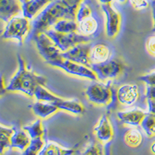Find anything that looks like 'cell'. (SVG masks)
I'll use <instances>...</instances> for the list:
<instances>
[{
    "mask_svg": "<svg viewBox=\"0 0 155 155\" xmlns=\"http://www.w3.org/2000/svg\"><path fill=\"white\" fill-rule=\"evenodd\" d=\"M78 23V32L88 37L95 34L99 29V23L97 19L92 16L83 19L82 21Z\"/></svg>",
    "mask_w": 155,
    "mask_h": 155,
    "instance_id": "21",
    "label": "cell"
},
{
    "mask_svg": "<svg viewBox=\"0 0 155 155\" xmlns=\"http://www.w3.org/2000/svg\"><path fill=\"white\" fill-rule=\"evenodd\" d=\"M145 95L147 99H155V85H147Z\"/></svg>",
    "mask_w": 155,
    "mask_h": 155,
    "instance_id": "34",
    "label": "cell"
},
{
    "mask_svg": "<svg viewBox=\"0 0 155 155\" xmlns=\"http://www.w3.org/2000/svg\"><path fill=\"white\" fill-rule=\"evenodd\" d=\"M99 1L102 4H110L113 0H99Z\"/></svg>",
    "mask_w": 155,
    "mask_h": 155,
    "instance_id": "38",
    "label": "cell"
},
{
    "mask_svg": "<svg viewBox=\"0 0 155 155\" xmlns=\"http://www.w3.org/2000/svg\"><path fill=\"white\" fill-rule=\"evenodd\" d=\"M31 109L34 114L41 119H46L58 111V108L53 102L37 101L32 105Z\"/></svg>",
    "mask_w": 155,
    "mask_h": 155,
    "instance_id": "16",
    "label": "cell"
},
{
    "mask_svg": "<svg viewBox=\"0 0 155 155\" xmlns=\"http://www.w3.org/2000/svg\"><path fill=\"white\" fill-rule=\"evenodd\" d=\"M146 49L149 54L155 57V35L151 36L147 40Z\"/></svg>",
    "mask_w": 155,
    "mask_h": 155,
    "instance_id": "32",
    "label": "cell"
},
{
    "mask_svg": "<svg viewBox=\"0 0 155 155\" xmlns=\"http://www.w3.org/2000/svg\"><path fill=\"white\" fill-rule=\"evenodd\" d=\"M146 113L140 109H134L127 111H120L117 113V117L124 124L130 127H138L141 124Z\"/></svg>",
    "mask_w": 155,
    "mask_h": 155,
    "instance_id": "14",
    "label": "cell"
},
{
    "mask_svg": "<svg viewBox=\"0 0 155 155\" xmlns=\"http://www.w3.org/2000/svg\"><path fill=\"white\" fill-rule=\"evenodd\" d=\"M151 5V9H152V17H153V30L155 31V5L153 4L150 3Z\"/></svg>",
    "mask_w": 155,
    "mask_h": 155,
    "instance_id": "36",
    "label": "cell"
},
{
    "mask_svg": "<svg viewBox=\"0 0 155 155\" xmlns=\"http://www.w3.org/2000/svg\"><path fill=\"white\" fill-rule=\"evenodd\" d=\"M31 30L30 19L25 16H16L7 23L2 34V38L5 40H16L22 45L25 39L28 37Z\"/></svg>",
    "mask_w": 155,
    "mask_h": 155,
    "instance_id": "3",
    "label": "cell"
},
{
    "mask_svg": "<svg viewBox=\"0 0 155 155\" xmlns=\"http://www.w3.org/2000/svg\"><path fill=\"white\" fill-rule=\"evenodd\" d=\"M33 41L35 42L40 55L48 64L63 59L61 56V51L44 32L36 35Z\"/></svg>",
    "mask_w": 155,
    "mask_h": 155,
    "instance_id": "6",
    "label": "cell"
},
{
    "mask_svg": "<svg viewBox=\"0 0 155 155\" xmlns=\"http://www.w3.org/2000/svg\"><path fill=\"white\" fill-rule=\"evenodd\" d=\"M81 155H103L102 147L95 142H92L86 147Z\"/></svg>",
    "mask_w": 155,
    "mask_h": 155,
    "instance_id": "30",
    "label": "cell"
},
{
    "mask_svg": "<svg viewBox=\"0 0 155 155\" xmlns=\"http://www.w3.org/2000/svg\"><path fill=\"white\" fill-rule=\"evenodd\" d=\"M148 113L155 116V99H147Z\"/></svg>",
    "mask_w": 155,
    "mask_h": 155,
    "instance_id": "35",
    "label": "cell"
},
{
    "mask_svg": "<svg viewBox=\"0 0 155 155\" xmlns=\"http://www.w3.org/2000/svg\"><path fill=\"white\" fill-rule=\"evenodd\" d=\"M34 97L37 101H42V102H55L61 99L60 97L57 96L54 94L48 91L45 86L40 85L37 88L34 93Z\"/></svg>",
    "mask_w": 155,
    "mask_h": 155,
    "instance_id": "25",
    "label": "cell"
},
{
    "mask_svg": "<svg viewBox=\"0 0 155 155\" xmlns=\"http://www.w3.org/2000/svg\"><path fill=\"white\" fill-rule=\"evenodd\" d=\"M87 99L90 102L97 106H108L112 103L114 98V92L110 85L94 81L85 91Z\"/></svg>",
    "mask_w": 155,
    "mask_h": 155,
    "instance_id": "4",
    "label": "cell"
},
{
    "mask_svg": "<svg viewBox=\"0 0 155 155\" xmlns=\"http://www.w3.org/2000/svg\"><path fill=\"white\" fill-rule=\"evenodd\" d=\"M5 88H6V86H5L4 78H2V93H3L4 92H6V91H5Z\"/></svg>",
    "mask_w": 155,
    "mask_h": 155,
    "instance_id": "39",
    "label": "cell"
},
{
    "mask_svg": "<svg viewBox=\"0 0 155 155\" xmlns=\"http://www.w3.org/2000/svg\"><path fill=\"white\" fill-rule=\"evenodd\" d=\"M150 0H130V3L137 10H142L147 8Z\"/></svg>",
    "mask_w": 155,
    "mask_h": 155,
    "instance_id": "31",
    "label": "cell"
},
{
    "mask_svg": "<svg viewBox=\"0 0 155 155\" xmlns=\"http://www.w3.org/2000/svg\"><path fill=\"white\" fill-rule=\"evenodd\" d=\"M150 151H151L152 153L155 154V141L152 143L151 146H150Z\"/></svg>",
    "mask_w": 155,
    "mask_h": 155,
    "instance_id": "40",
    "label": "cell"
},
{
    "mask_svg": "<svg viewBox=\"0 0 155 155\" xmlns=\"http://www.w3.org/2000/svg\"><path fill=\"white\" fill-rule=\"evenodd\" d=\"M94 134L97 140L102 143L107 144L113 137V129L107 115H102L94 128Z\"/></svg>",
    "mask_w": 155,
    "mask_h": 155,
    "instance_id": "12",
    "label": "cell"
},
{
    "mask_svg": "<svg viewBox=\"0 0 155 155\" xmlns=\"http://www.w3.org/2000/svg\"><path fill=\"white\" fill-rule=\"evenodd\" d=\"M92 8L90 7L89 5L87 2H85V0H83L79 5V7H78L77 12H76V21L79 23V22L82 21L83 19L92 16Z\"/></svg>",
    "mask_w": 155,
    "mask_h": 155,
    "instance_id": "29",
    "label": "cell"
},
{
    "mask_svg": "<svg viewBox=\"0 0 155 155\" xmlns=\"http://www.w3.org/2000/svg\"><path fill=\"white\" fill-rule=\"evenodd\" d=\"M140 95V88L135 84H125L116 91V100L120 105L131 106L137 102Z\"/></svg>",
    "mask_w": 155,
    "mask_h": 155,
    "instance_id": "11",
    "label": "cell"
},
{
    "mask_svg": "<svg viewBox=\"0 0 155 155\" xmlns=\"http://www.w3.org/2000/svg\"><path fill=\"white\" fill-rule=\"evenodd\" d=\"M139 80L148 85H155V71L139 77Z\"/></svg>",
    "mask_w": 155,
    "mask_h": 155,
    "instance_id": "33",
    "label": "cell"
},
{
    "mask_svg": "<svg viewBox=\"0 0 155 155\" xmlns=\"http://www.w3.org/2000/svg\"><path fill=\"white\" fill-rule=\"evenodd\" d=\"M53 30L61 34L74 33L78 30V23L76 20L72 19H61L54 25Z\"/></svg>",
    "mask_w": 155,
    "mask_h": 155,
    "instance_id": "23",
    "label": "cell"
},
{
    "mask_svg": "<svg viewBox=\"0 0 155 155\" xmlns=\"http://www.w3.org/2000/svg\"><path fill=\"white\" fill-rule=\"evenodd\" d=\"M83 0H54L44 8L31 23L27 40L33 41L40 33L49 30L61 19L76 20V12Z\"/></svg>",
    "mask_w": 155,
    "mask_h": 155,
    "instance_id": "1",
    "label": "cell"
},
{
    "mask_svg": "<svg viewBox=\"0 0 155 155\" xmlns=\"http://www.w3.org/2000/svg\"><path fill=\"white\" fill-rule=\"evenodd\" d=\"M18 69L12 76L5 88L6 92L19 91L30 97L34 96L37 88L40 85L45 86L47 78L39 75L27 67L24 59L20 54H17Z\"/></svg>",
    "mask_w": 155,
    "mask_h": 155,
    "instance_id": "2",
    "label": "cell"
},
{
    "mask_svg": "<svg viewBox=\"0 0 155 155\" xmlns=\"http://www.w3.org/2000/svg\"><path fill=\"white\" fill-rule=\"evenodd\" d=\"M143 130L148 137L155 136V116L150 113H147L140 124Z\"/></svg>",
    "mask_w": 155,
    "mask_h": 155,
    "instance_id": "27",
    "label": "cell"
},
{
    "mask_svg": "<svg viewBox=\"0 0 155 155\" xmlns=\"http://www.w3.org/2000/svg\"><path fill=\"white\" fill-rule=\"evenodd\" d=\"M54 0H30L23 3V16L29 19H34Z\"/></svg>",
    "mask_w": 155,
    "mask_h": 155,
    "instance_id": "15",
    "label": "cell"
},
{
    "mask_svg": "<svg viewBox=\"0 0 155 155\" xmlns=\"http://www.w3.org/2000/svg\"><path fill=\"white\" fill-rule=\"evenodd\" d=\"M31 137L24 130H16L11 138V148H16L23 151L30 144Z\"/></svg>",
    "mask_w": 155,
    "mask_h": 155,
    "instance_id": "19",
    "label": "cell"
},
{
    "mask_svg": "<svg viewBox=\"0 0 155 155\" xmlns=\"http://www.w3.org/2000/svg\"><path fill=\"white\" fill-rule=\"evenodd\" d=\"M124 140L130 147H137L143 142V135L138 129L130 128L125 132Z\"/></svg>",
    "mask_w": 155,
    "mask_h": 155,
    "instance_id": "22",
    "label": "cell"
},
{
    "mask_svg": "<svg viewBox=\"0 0 155 155\" xmlns=\"http://www.w3.org/2000/svg\"><path fill=\"white\" fill-rule=\"evenodd\" d=\"M20 1H21L22 3H25V2H28V1H30V0H20Z\"/></svg>",
    "mask_w": 155,
    "mask_h": 155,
    "instance_id": "41",
    "label": "cell"
},
{
    "mask_svg": "<svg viewBox=\"0 0 155 155\" xmlns=\"http://www.w3.org/2000/svg\"><path fill=\"white\" fill-rule=\"evenodd\" d=\"M74 152L72 148L64 147L53 141H48L38 155H73Z\"/></svg>",
    "mask_w": 155,
    "mask_h": 155,
    "instance_id": "18",
    "label": "cell"
},
{
    "mask_svg": "<svg viewBox=\"0 0 155 155\" xmlns=\"http://www.w3.org/2000/svg\"><path fill=\"white\" fill-rule=\"evenodd\" d=\"M21 12L23 3L20 0H0V19L5 23Z\"/></svg>",
    "mask_w": 155,
    "mask_h": 155,
    "instance_id": "13",
    "label": "cell"
},
{
    "mask_svg": "<svg viewBox=\"0 0 155 155\" xmlns=\"http://www.w3.org/2000/svg\"><path fill=\"white\" fill-rule=\"evenodd\" d=\"M111 49L104 44H97L91 49L90 58L92 63H102L109 60Z\"/></svg>",
    "mask_w": 155,
    "mask_h": 155,
    "instance_id": "17",
    "label": "cell"
},
{
    "mask_svg": "<svg viewBox=\"0 0 155 155\" xmlns=\"http://www.w3.org/2000/svg\"><path fill=\"white\" fill-rule=\"evenodd\" d=\"M15 128L7 127L3 125L0 126V134H1V154H3L5 151L11 148V138L14 134Z\"/></svg>",
    "mask_w": 155,
    "mask_h": 155,
    "instance_id": "24",
    "label": "cell"
},
{
    "mask_svg": "<svg viewBox=\"0 0 155 155\" xmlns=\"http://www.w3.org/2000/svg\"><path fill=\"white\" fill-rule=\"evenodd\" d=\"M91 49V44L88 43H82L78 44L65 52H62L61 56L64 59L91 68L92 64L90 58Z\"/></svg>",
    "mask_w": 155,
    "mask_h": 155,
    "instance_id": "9",
    "label": "cell"
},
{
    "mask_svg": "<svg viewBox=\"0 0 155 155\" xmlns=\"http://www.w3.org/2000/svg\"><path fill=\"white\" fill-rule=\"evenodd\" d=\"M106 153L105 155H111V150H110V144L109 143H107L106 144Z\"/></svg>",
    "mask_w": 155,
    "mask_h": 155,
    "instance_id": "37",
    "label": "cell"
},
{
    "mask_svg": "<svg viewBox=\"0 0 155 155\" xmlns=\"http://www.w3.org/2000/svg\"><path fill=\"white\" fill-rule=\"evenodd\" d=\"M59 109L76 115H81L85 112V107L81 102L77 100H66L61 98L59 100L54 102Z\"/></svg>",
    "mask_w": 155,
    "mask_h": 155,
    "instance_id": "20",
    "label": "cell"
},
{
    "mask_svg": "<svg viewBox=\"0 0 155 155\" xmlns=\"http://www.w3.org/2000/svg\"><path fill=\"white\" fill-rule=\"evenodd\" d=\"M102 9L106 17V35L109 38H114L120 32L121 15L111 4H102Z\"/></svg>",
    "mask_w": 155,
    "mask_h": 155,
    "instance_id": "10",
    "label": "cell"
},
{
    "mask_svg": "<svg viewBox=\"0 0 155 155\" xmlns=\"http://www.w3.org/2000/svg\"><path fill=\"white\" fill-rule=\"evenodd\" d=\"M44 144L45 143L42 137L31 139L30 144L23 150L22 155H38Z\"/></svg>",
    "mask_w": 155,
    "mask_h": 155,
    "instance_id": "28",
    "label": "cell"
},
{
    "mask_svg": "<svg viewBox=\"0 0 155 155\" xmlns=\"http://www.w3.org/2000/svg\"><path fill=\"white\" fill-rule=\"evenodd\" d=\"M44 33L54 41L61 52H65L78 44L88 43L92 40L90 37L83 35L78 32H74L70 34H61L53 29H49Z\"/></svg>",
    "mask_w": 155,
    "mask_h": 155,
    "instance_id": "5",
    "label": "cell"
},
{
    "mask_svg": "<svg viewBox=\"0 0 155 155\" xmlns=\"http://www.w3.org/2000/svg\"><path fill=\"white\" fill-rule=\"evenodd\" d=\"M23 130L27 131L31 139L43 137L44 134V129L41 119H37L31 124L23 127Z\"/></svg>",
    "mask_w": 155,
    "mask_h": 155,
    "instance_id": "26",
    "label": "cell"
},
{
    "mask_svg": "<svg viewBox=\"0 0 155 155\" xmlns=\"http://www.w3.org/2000/svg\"><path fill=\"white\" fill-rule=\"evenodd\" d=\"M50 65L62 69L68 74H72V75L85 78H88V79L92 80V81H97L98 80L96 74L94 72L93 70L91 68L66 60L64 58L60 61L51 63Z\"/></svg>",
    "mask_w": 155,
    "mask_h": 155,
    "instance_id": "8",
    "label": "cell"
},
{
    "mask_svg": "<svg viewBox=\"0 0 155 155\" xmlns=\"http://www.w3.org/2000/svg\"><path fill=\"white\" fill-rule=\"evenodd\" d=\"M91 68L96 74L98 79L105 81L119 77L124 71V64L119 59H109L102 63H92Z\"/></svg>",
    "mask_w": 155,
    "mask_h": 155,
    "instance_id": "7",
    "label": "cell"
},
{
    "mask_svg": "<svg viewBox=\"0 0 155 155\" xmlns=\"http://www.w3.org/2000/svg\"><path fill=\"white\" fill-rule=\"evenodd\" d=\"M119 2H122V3H124V2H127V0H119Z\"/></svg>",
    "mask_w": 155,
    "mask_h": 155,
    "instance_id": "42",
    "label": "cell"
}]
</instances>
